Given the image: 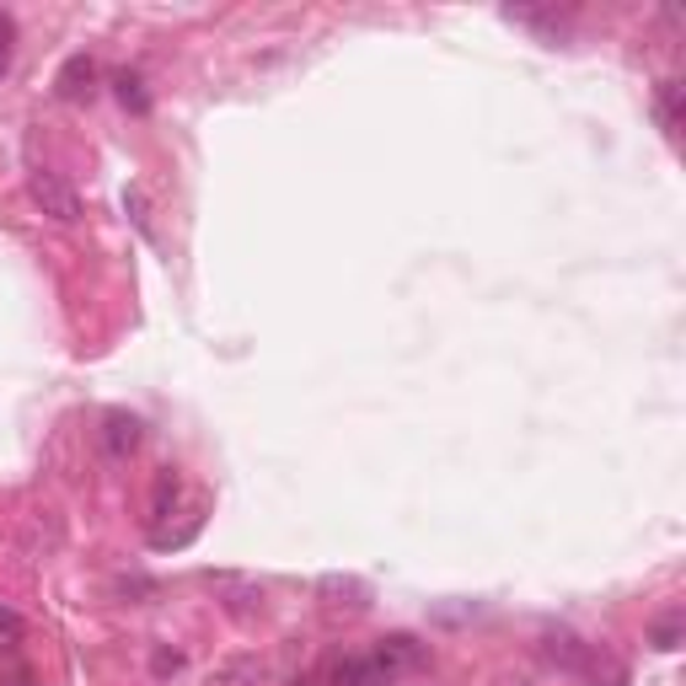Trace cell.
<instances>
[{"label":"cell","mask_w":686,"mask_h":686,"mask_svg":"<svg viewBox=\"0 0 686 686\" xmlns=\"http://www.w3.org/2000/svg\"><path fill=\"white\" fill-rule=\"evenodd\" d=\"M654 119H660L665 134H676V123H682V86L676 81H660V91H654Z\"/></svg>","instance_id":"obj_5"},{"label":"cell","mask_w":686,"mask_h":686,"mask_svg":"<svg viewBox=\"0 0 686 686\" xmlns=\"http://www.w3.org/2000/svg\"><path fill=\"white\" fill-rule=\"evenodd\" d=\"M177 671H183V654H156V676H177Z\"/></svg>","instance_id":"obj_13"},{"label":"cell","mask_w":686,"mask_h":686,"mask_svg":"<svg viewBox=\"0 0 686 686\" xmlns=\"http://www.w3.org/2000/svg\"><path fill=\"white\" fill-rule=\"evenodd\" d=\"M123 209H129V220H134V231H140L145 242H151V247L162 242V237H156V220H151V199H145V188H140V183H129V188H123Z\"/></svg>","instance_id":"obj_4"},{"label":"cell","mask_w":686,"mask_h":686,"mask_svg":"<svg viewBox=\"0 0 686 686\" xmlns=\"http://www.w3.org/2000/svg\"><path fill=\"white\" fill-rule=\"evenodd\" d=\"M649 644H654V649H676V644H682V611L660 617V622H654V633H649Z\"/></svg>","instance_id":"obj_9"},{"label":"cell","mask_w":686,"mask_h":686,"mask_svg":"<svg viewBox=\"0 0 686 686\" xmlns=\"http://www.w3.org/2000/svg\"><path fill=\"white\" fill-rule=\"evenodd\" d=\"M102 450L123 461V456H134L140 450V418H129V413H108L102 418Z\"/></svg>","instance_id":"obj_3"},{"label":"cell","mask_w":686,"mask_h":686,"mask_svg":"<svg viewBox=\"0 0 686 686\" xmlns=\"http://www.w3.org/2000/svg\"><path fill=\"white\" fill-rule=\"evenodd\" d=\"M28 194H33V204H39L48 220H59V226H76V220H81V194H76L59 172H33Z\"/></svg>","instance_id":"obj_2"},{"label":"cell","mask_w":686,"mask_h":686,"mask_svg":"<svg viewBox=\"0 0 686 686\" xmlns=\"http://www.w3.org/2000/svg\"><path fill=\"white\" fill-rule=\"evenodd\" d=\"M263 676H269V671H263V660H231V665H220L215 686H258Z\"/></svg>","instance_id":"obj_7"},{"label":"cell","mask_w":686,"mask_h":686,"mask_svg":"<svg viewBox=\"0 0 686 686\" xmlns=\"http://www.w3.org/2000/svg\"><path fill=\"white\" fill-rule=\"evenodd\" d=\"M22 633H28V628H22V617L0 601V649H17V644H22Z\"/></svg>","instance_id":"obj_11"},{"label":"cell","mask_w":686,"mask_h":686,"mask_svg":"<svg viewBox=\"0 0 686 686\" xmlns=\"http://www.w3.org/2000/svg\"><path fill=\"white\" fill-rule=\"evenodd\" d=\"M172 504H177V472L162 467V472H156V493H151V521H166Z\"/></svg>","instance_id":"obj_8"},{"label":"cell","mask_w":686,"mask_h":686,"mask_svg":"<svg viewBox=\"0 0 686 686\" xmlns=\"http://www.w3.org/2000/svg\"><path fill=\"white\" fill-rule=\"evenodd\" d=\"M11 43H17V22L0 11V76L11 70Z\"/></svg>","instance_id":"obj_12"},{"label":"cell","mask_w":686,"mask_h":686,"mask_svg":"<svg viewBox=\"0 0 686 686\" xmlns=\"http://www.w3.org/2000/svg\"><path fill=\"white\" fill-rule=\"evenodd\" d=\"M91 81H97V65H91L86 54H76V59L59 70V97H81Z\"/></svg>","instance_id":"obj_6"},{"label":"cell","mask_w":686,"mask_h":686,"mask_svg":"<svg viewBox=\"0 0 686 686\" xmlns=\"http://www.w3.org/2000/svg\"><path fill=\"white\" fill-rule=\"evenodd\" d=\"M429 665V649L418 644L413 633H392V639H381L375 649H364V654H349V660H338L333 665V686H392L413 676V671H424Z\"/></svg>","instance_id":"obj_1"},{"label":"cell","mask_w":686,"mask_h":686,"mask_svg":"<svg viewBox=\"0 0 686 686\" xmlns=\"http://www.w3.org/2000/svg\"><path fill=\"white\" fill-rule=\"evenodd\" d=\"M119 97H123V108H134V113L151 108V97H145V81H140V76H119Z\"/></svg>","instance_id":"obj_10"}]
</instances>
